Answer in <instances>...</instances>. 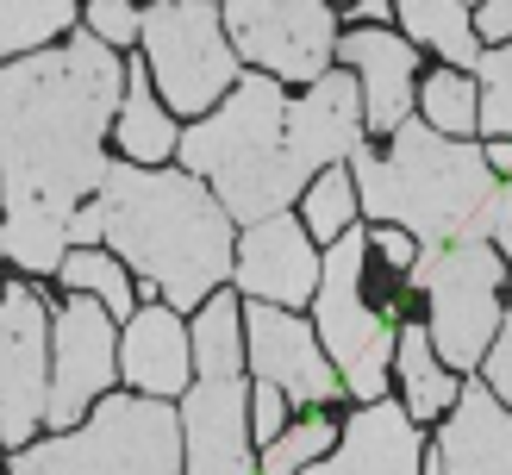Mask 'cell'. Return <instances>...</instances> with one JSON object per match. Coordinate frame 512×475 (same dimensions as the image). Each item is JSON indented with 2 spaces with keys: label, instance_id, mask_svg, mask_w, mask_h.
Segmentation results:
<instances>
[{
  "label": "cell",
  "instance_id": "obj_1",
  "mask_svg": "<svg viewBox=\"0 0 512 475\" xmlns=\"http://www.w3.org/2000/svg\"><path fill=\"white\" fill-rule=\"evenodd\" d=\"M125 63L88 32L0 63V257L57 275L69 225L107 182Z\"/></svg>",
  "mask_w": 512,
  "mask_h": 475
},
{
  "label": "cell",
  "instance_id": "obj_2",
  "mask_svg": "<svg viewBox=\"0 0 512 475\" xmlns=\"http://www.w3.org/2000/svg\"><path fill=\"white\" fill-rule=\"evenodd\" d=\"M100 207V238L107 250L144 275V294L163 307H207L219 282L238 263V232L232 213L219 207L207 182L188 169H138V163H107V182L94 194Z\"/></svg>",
  "mask_w": 512,
  "mask_h": 475
},
{
  "label": "cell",
  "instance_id": "obj_3",
  "mask_svg": "<svg viewBox=\"0 0 512 475\" xmlns=\"http://www.w3.org/2000/svg\"><path fill=\"white\" fill-rule=\"evenodd\" d=\"M350 182L363 213L381 225H400L406 238L431 244H456V238H488V200L500 188V175L488 169L481 144L469 138H444L413 113L388 138V150H356L350 157Z\"/></svg>",
  "mask_w": 512,
  "mask_h": 475
},
{
  "label": "cell",
  "instance_id": "obj_4",
  "mask_svg": "<svg viewBox=\"0 0 512 475\" xmlns=\"http://www.w3.org/2000/svg\"><path fill=\"white\" fill-rule=\"evenodd\" d=\"M175 157L194 182H207L219 194L232 225L238 219L263 225L275 213H288L294 194H306V175L294 169V150H288V94L263 69L238 75V88L182 132Z\"/></svg>",
  "mask_w": 512,
  "mask_h": 475
},
{
  "label": "cell",
  "instance_id": "obj_5",
  "mask_svg": "<svg viewBox=\"0 0 512 475\" xmlns=\"http://www.w3.org/2000/svg\"><path fill=\"white\" fill-rule=\"evenodd\" d=\"M7 475H182V407L107 394L75 432L25 444Z\"/></svg>",
  "mask_w": 512,
  "mask_h": 475
},
{
  "label": "cell",
  "instance_id": "obj_6",
  "mask_svg": "<svg viewBox=\"0 0 512 475\" xmlns=\"http://www.w3.org/2000/svg\"><path fill=\"white\" fill-rule=\"evenodd\" d=\"M406 282L425 294L431 307V350L444 369H475L488 357V344L500 332V282H506V257L488 238H456V244H431L419 250V263L406 269Z\"/></svg>",
  "mask_w": 512,
  "mask_h": 475
},
{
  "label": "cell",
  "instance_id": "obj_7",
  "mask_svg": "<svg viewBox=\"0 0 512 475\" xmlns=\"http://www.w3.org/2000/svg\"><path fill=\"white\" fill-rule=\"evenodd\" d=\"M138 44H144L150 82H157V100L169 113L207 119L244 75L213 0H157V7H138Z\"/></svg>",
  "mask_w": 512,
  "mask_h": 475
},
{
  "label": "cell",
  "instance_id": "obj_8",
  "mask_svg": "<svg viewBox=\"0 0 512 475\" xmlns=\"http://www.w3.org/2000/svg\"><path fill=\"white\" fill-rule=\"evenodd\" d=\"M363 257H369V232H350L325 250L319 269V294H313V319H319V344L331 369H338L344 394H356L363 407L388 400V375H394V325L363 300Z\"/></svg>",
  "mask_w": 512,
  "mask_h": 475
},
{
  "label": "cell",
  "instance_id": "obj_9",
  "mask_svg": "<svg viewBox=\"0 0 512 475\" xmlns=\"http://www.w3.org/2000/svg\"><path fill=\"white\" fill-rule=\"evenodd\" d=\"M219 19L238 57L275 82L313 88L338 57V19L325 0H225Z\"/></svg>",
  "mask_w": 512,
  "mask_h": 475
},
{
  "label": "cell",
  "instance_id": "obj_10",
  "mask_svg": "<svg viewBox=\"0 0 512 475\" xmlns=\"http://www.w3.org/2000/svg\"><path fill=\"white\" fill-rule=\"evenodd\" d=\"M119 375V319L88 294H69L50 325V394H44V425L75 432L100 400L113 394Z\"/></svg>",
  "mask_w": 512,
  "mask_h": 475
},
{
  "label": "cell",
  "instance_id": "obj_11",
  "mask_svg": "<svg viewBox=\"0 0 512 475\" xmlns=\"http://www.w3.org/2000/svg\"><path fill=\"white\" fill-rule=\"evenodd\" d=\"M50 394V307L38 288L7 282L0 294V444L25 450L44 425Z\"/></svg>",
  "mask_w": 512,
  "mask_h": 475
},
{
  "label": "cell",
  "instance_id": "obj_12",
  "mask_svg": "<svg viewBox=\"0 0 512 475\" xmlns=\"http://www.w3.org/2000/svg\"><path fill=\"white\" fill-rule=\"evenodd\" d=\"M244 363L256 369V382H275L288 394V407H331L344 394L319 332H306L300 313L269 300H244Z\"/></svg>",
  "mask_w": 512,
  "mask_h": 475
},
{
  "label": "cell",
  "instance_id": "obj_13",
  "mask_svg": "<svg viewBox=\"0 0 512 475\" xmlns=\"http://www.w3.org/2000/svg\"><path fill=\"white\" fill-rule=\"evenodd\" d=\"M319 269H325V250L306 238L300 213H275L263 225H244L238 263H232L244 300H269V307H306L319 294Z\"/></svg>",
  "mask_w": 512,
  "mask_h": 475
},
{
  "label": "cell",
  "instance_id": "obj_14",
  "mask_svg": "<svg viewBox=\"0 0 512 475\" xmlns=\"http://www.w3.org/2000/svg\"><path fill=\"white\" fill-rule=\"evenodd\" d=\"M363 88H356L350 69H325L300 100H288V150L300 175H319L350 163L363 150Z\"/></svg>",
  "mask_w": 512,
  "mask_h": 475
},
{
  "label": "cell",
  "instance_id": "obj_15",
  "mask_svg": "<svg viewBox=\"0 0 512 475\" xmlns=\"http://www.w3.org/2000/svg\"><path fill=\"white\" fill-rule=\"evenodd\" d=\"M182 475H256L244 375L238 382H194L182 394Z\"/></svg>",
  "mask_w": 512,
  "mask_h": 475
},
{
  "label": "cell",
  "instance_id": "obj_16",
  "mask_svg": "<svg viewBox=\"0 0 512 475\" xmlns=\"http://www.w3.org/2000/svg\"><path fill=\"white\" fill-rule=\"evenodd\" d=\"M338 57L350 63L356 88H363V125L369 132H400L413 119V100H419V50L406 44L388 25H356V32L338 38Z\"/></svg>",
  "mask_w": 512,
  "mask_h": 475
},
{
  "label": "cell",
  "instance_id": "obj_17",
  "mask_svg": "<svg viewBox=\"0 0 512 475\" xmlns=\"http://www.w3.org/2000/svg\"><path fill=\"white\" fill-rule=\"evenodd\" d=\"M425 469L431 475H512V413L494 400L488 382H469L456 394Z\"/></svg>",
  "mask_w": 512,
  "mask_h": 475
},
{
  "label": "cell",
  "instance_id": "obj_18",
  "mask_svg": "<svg viewBox=\"0 0 512 475\" xmlns=\"http://www.w3.org/2000/svg\"><path fill=\"white\" fill-rule=\"evenodd\" d=\"M419 469H425L419 425L394 400H375L338 432V450L300 475H419Z\"/></svg>",
  "mask_w": 512,
  "mask_h": 475
},
{
  "label": "cell",
  "instance_id": "obj_19",
  "mask_svg": "<svg viewBox=\"0 0 512 475\" xmlns=\"http://www.w3.org/2000/svg\"><path fill=\"white\" fill-rule=\"evenodd\" d=\"M119 375L132 382V394H150V400H175L194 388V344L175 307L150 300L144 313H132V325L119 338Z\"/></svg>",
  "mask_w": 512,
  "mask_h": 475
},
{
  "label": "cell",
  "instance_id": "obj_20",
  "mask_svg": "<svg viewBox=\"0 0 512 475\" xmlns=\"http://www.w3.org/2000/svg\"><path fill=\"white\" fill-rule=\"evenodd\" d=\"M113 138H119V150H125V163H138V169H163V163L175 157V144H182V132H175V113L157 100V82H150L144 63H125V100H119Z\"/></svg>",
  "mask_w": 512,
  "mask_h": 475
},
{
  "label": "cell",
  "instance_id": "obj_21",
  "mask_svg": "<svg viewBox=\"0 0 512 475\" xmlns=\"http://www.w3.org/2000/svg\"><path fill=\"white\" fill-rule=\"evenodd\" d=\"M394 375H400V407L406 419H438L456 407V394H463V382H456V369L438 363V350H431V332L425 325H406V332L394 338Z\"/></svg>",
  "mask_w": 512,
  "mask_h": 475
},
{
  "label": "cell",
  "instance_id": "obj_22",
  "mask_svg": "<svg viewBox=\"0 0 512 475\" xmlns=\"http://www.w3.org/2000/svg\"><path fill=\"white\" fill-rule=\"evenodd\" d=\"M400 25H406V44L413 50H438V57L456 69V75H469L481 63V38H475V19L463 0H400Z\"/></svg>",
  "mask_w": 512,
  "mask_h": 475
},
{
  "label": "cell",
  "instance_id": "obj_23",
  "mask_svg": "<svg viewBox=\"0 0 512 475\" xmlns=\"http://www.w3.org/2000/svg\"><path fill=\"white\" fill-rule=\"evenodd\" d=\"M194 382H238L244 375V307L232 294H213L194 319Z\"/></svg>",
  "mask_w": 512,
  "mask_h": 475
},
{
  "label": "cell",
  "instance_id": "obj_24",
  "mask_svg": "<svg viewBox=\"0 0 512 475\" xmlns=\"http://www.w3.org/2000/svg\"><path fill=\"white\" fill-rule=\"evenodd\" d=\"M75 19H82V0H0V63L69 38Z\"/></svg>",
  "mask_w": 512,
  "mask_h": 475
},
{
  "label": "cell",
  "instance_id": "obj_25",
  "mask_svg": "<svg viewBox=\"0 0 512 475\" xmlns=\"http://www.w3.org/2000/svg\"><path fill=\"white\" fill-rule=\"evenodd\" d=\"M63 288L69 294H88V300H100L113 319H132V300H138V288H132V275H125V263L113 257V250H69L63 257Z\"/></svg>",
  "mask_w": 512,
  "mask_h": 475
},
{
  "label": "cell",
  "instance_id": "obj_26",
  "mask_svg": "<svg viewBox=\"0 0 512 475\" xmlns=\"http://www.w3.org/2000/svg\"><path fill=\"white\" fill-rule=\"evenodd\" d=\"M475 113H481V88H475V75H456V69L425 75V88H419V119L431 125V132H444V138H469V132H475Z\"/></svg>",
  "mask_w": 512,
  "mask_h": 475
},
{
  "label": "cell",
  "instance_id": "obj_27",
  "mask_svg": "<svg viewBox=\"0 0 512 475\" xmlns=\"http://www.w3.org/2000/svg\"><path fill=\"white\" fill-rule=\"evenodd\" d=\"M300 225H306V238L313 244H338L350 225H356V182H350V169H325L313 188H306V207H300Z\"/></svg>",
  "mask_w": 512,
  "mask_h": 475
},
{
  "label": "cell",
  "instance_id": "obj_28",
  "mask_svg": "<svg viewBox=\"0 0 512 475\" xmlns=\"http://www.w3.org/2000/svg\"><path fill=\"white\" fill-rule=\"evenodd\" d=\"M475 88H481L475 132H488V138H506V144H512V44L481 50V63H475Z\"/></svg>",
  "mask_w": 512,
  "mask_h": 475
},
{
  "label": "cell",
  "instance_id": "obj_29",
  "mask_svg": "<svg viewBox=\"0 0 512 475\" xmlns=\"http://www.w3.org/2000/svg\"><path fill=\"white\" fill-rule=\"evenodd\" d=\"M338 450V425L331 419H300L288 425L269 450H263V475H300V469H313L319 457H331Z\"/></svg>",
  "mask_w": 512,
  "mask_h": 475
},
{
  "label": "cell",
  "instance_id": "obj_30",
  "mask_svg": "<svg viewBox=\"0 0 512 475\" xmlns=\"http://www.w3.org/2000/svg\"><path fill=\"white\" fill-rule=\"evenodd\" d=\"M82 32L100 38L107 50H125V44H138V7H132V0H88V7H82Z\"/></svg>",
  "mask_w": 512,
  "mask_h": 475
},
{
  "label": "cell",
  "instance_id": "obj_31",
  "mask_svg": "<svg viewBox=\"0 0 512 475\" xmlns=\"http://www.w3.org/2000/svg\"><path fill=\"white\" fill-rule=\"evenodd\" d=\"M250 432H256V444H263V450L288 432V394H281L275 382H256L250 388Z\"/></svg>",
  "mask_w": 512,
  "mask_h": 475
},
{
  "label": "cell",
  "instance_id": "obj_32",
  "mask_svg": "<svg viewBox=\"0 0 512 475\" xmlns=\"http://www.w3.org/2000/svg\"><path fill=\"white\" fill-rule=\"evenodd\" d=\"M481 375H488L494 400L512 413V307L500 313V332H494V344H488V357H481Z\"/></svg>",
  "mask_w": 512,
  "mask_h": 475
},
{
  "label": "cell",
  "instance_id": "obj_33",
  "mask_svg": "<svg viewBox=\"0 0 512 475\" xmlns=\"http://www.w3.org/2000/svg\"><path fill=\"white\" fill-rule=\"evenodd\" d=\"M469 19H475V38L488 44V50L494 44H512V0H481Z\"/></svg>",
  "mask_w": 512,
  "mask_h": 475
},
{
  "label": "cell",
  "instance_id": "obj_34",
  "mask_svg": "<svg viewBox=\"0 0 512 475\" xmlns=\"http://www.w3.org/2000/svg\"><path fill=\"white\" fill-rule=\"evenodd\" d=\"M488 244L500 250L506 269H512V182H500L494 200H488Z\"/></svg>",
  "mask_w": 512,
  "mask_h": 475
},
{
  "label": "cell",
  "instance_id": "obj_35",
  "mask_svg": "<svg viewBox=\"0 0 512 475\" xmlns=\"http://www.w3.org/2000/svg\"><path fill=\"white\" fill-rule=\"evenodd\" d=\"M369 250H381V257H388L400 275L419 263V238H406L400 225H375V232H369Z\"/></svg>",
  "mask_w": 512,
  "mask_h": 475
},
{
  "label": "cell",
  "instance_id": "obj_36",
  "mask_svg": "<svg viewBox=\"0 0 512 475\" xmlns=\"http://www.w3.org/2000/svg\"><path fill=\"white\" fill-rule=\"evenodd\" d=\"M481 157H488V169H494V175H512V144H506V138H494L488 150H481Z\"/></svg>",
  "mask_w": 512,
  "mask_h": 475
},
{
  "label": "cell",
  "instance_id": "obj_37",
  "mask_svg": "<svg viewBox=\"0 0 512 475\" xmlns=\"http://www.w3.org/2000/svg\"><path fill=\"white\" fill-rule=\"evenodd\" d=\"M356 19H363V25H381V19H394V7H388V0H363V7H356Z\"/></svg>",
  "mask_w": 512,
  "mask_h": 475
},
{
  "label": "cell",
  "instance_id": "obj_38",
  "mask_svg": "<svg viewBox=\"0 0 512 475\" xmlns=\"http://www.w3.org/2000/svg\"><path fill=\"white\" fill-rule=\"evenodd\" d=\"M388 7H400V0H388Z\"/></svg>",
  "mask_w": 512,
  "mask_h": 475
},
{
  "label": "cell",
  "instance_id": "obj_39",
  "mask_svg": "<svg viewBox=\"0 0 512 475\" xmlns=\"http://www.w3.org/2000/svg\"><path fill=\"white\" fill-rule=\"evenodd\" d=\"M463 7H469V0H463Z\"/></svg>",
  "mask_w": 512,
  "mask_h": 475
}]
</instances>
